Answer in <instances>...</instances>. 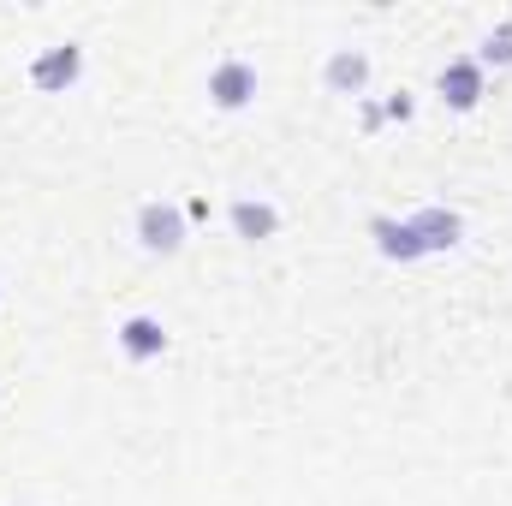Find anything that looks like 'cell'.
<instances>
[{
	"label": "cell",
	"instance_id": "6da1fadb",
	"mask_svg": "<svg viewBox=\"0 0 512 506\" xmlns=\"http://www.w3.org/2000/svg\"><path fill=\"white\" fill-rule=\"evenodd\" d=\"M185 209L179 203H161V197H149V203H137V221H131V233H137V245L149 256H179L185 251Z\"/></svg>",
	"mask_w": 512,
	"mask_h": 506
},
{
	"label": "cell",
	"instance_id": "7a4b0ae2",
	"mask_svg": "<svg viewBox=\"0 0 512 506\" xmlns=\"http://www.w3.org/2000/svg\"><path fill=\"white\" fill-rule=\"evenodd\" d=\"M78 78H84V48H78V42L42 48V54H36V66H30V84H36L42 96H66Z\"/></svg>",
	"mask_w": 512,
	"mask_h": 506
},
{
	"label": "cell",
	"instance_id": "3957f363",
	"mask_svg": "<svg viewBox=\"0 0 512 506\" xmlns=\"http://www.w3.org/2000/svg\"><path fill=\"white\" fill-rule=\"evenodd\" d=\"M209 102H215V108H227V114L251 108V102H256V66H251V60H221V66L209 72Z\"/></svg>",
	"mask_w": 512,
	"mask_h": 506
},
{
	"label": "cell",
	"instance_id": "277c9868",
	"mask_svg": "<svg viewBox=\"0 0 512 506\" xmlns=\"http://www.w3.org/2000/svg\"><path fill=\"white\" fill-rule=\"evenodd\" d=\"M405 221H411V233H417L423 256L453 251V245L465 239V215H459V209H441V203H429V209H417V215H405Z\"/></svg>",
	"mask_w": 512,
	"mask_h": 506
},
{
	"label": "cell",
	"instance_id": "5b68a950",
	"mask_svg": "<svg viewBox=\"0 0 512 506\" xmlns=\"http://www.w3.org/2000/svg\"><path fill=\"white\" fill-rule=\"evenodd\" d=\"M114 346H120L126 364H155L167 352V328H161V316H126L114 328Z\"/></svg>",
	"mask_w": 512,
	"mask_h": 506
},
{
	"label": "cell",
	"instance_id": "8992f818",
	"mask_svg": "<svg viewBox=\"0 0 512 506\" xmlns=\"http://www.w3.org/2000/svg\"><path fill=\"white\" fill-rule=\"evenodd\" d=\"M441 102L459 108V114H471L483 102V66H477V54H459V60L441 66Z\"/></svg>",
	"mask_w": 512,
	"mask_h": 506
},
{
	"label": "cell",
	"instance_id": "52a82bcc",
	"mask_svg": "<svg viewBox=\"0 0 512 506\" xmlns=\"http://www.w3.org/2000/svg\"><path fill=\"white\" fill-rule=\"evenodd\" d=\"M322 84L334 90V96H364L370 90V54H358V48H334L328 54V66H322Z\"/></svg>",
	"mask_w": 512,
	"mask_h": 506
},
{
	"label": "cell",
	"instance_id": "ba28073f",
	"mask_svg": "<svg viewBox=\"0 0 512 506\" xmlns=\"http://www.w3.org/2000/svg\"><path fill=\"white\" fill-rule=\"evenodd\" d=\"M227 221H233V233H239L245 245H262V239L280 233V209H274L268 197H239V203L227 209Z\"/></svg>",
	"mask_w": 512,
	"mask_h": 506
},
{
	"label": "cell",
	"instance_id": "9c48e42d",
	"mask_svg": "<svg viewBox=\"0 0 512 506\" xmlns=\"http://www.w3.org/2000/svg\"><path fill=\"white\" fill-rule=\"evenodd\" d=\"M376 251L387 256V262H417L423 256V245H417V233H411V221H393V215H376Z\"/></svg>",
	"mask_w": 512,
	"mask_h": 506
},
{
	"label": "cell",
	"instance_id": "30bf717a",
	"mask_svg": "<svg viewBox=\"0 0 512 506\" xmlns=\"http://www.w3.org/2000/svg\"><path fill=\"white\" fill-rule=\"evenodd\" d=\"M477 66L489 72V66H512V18H501L489 36H483V48H477Z\"/></svg>",
	"mask_w": 512,
	"mask_h": 506
},
{
	"label": "cell",
	"instance_id": "8fae6325",
	"mask_svg": "<svg viewBox=\"0 0 512 506\" xmlns=\"http://www.w3.org/2000/svg\"><path fill=\"white\" fill-rule=\"evenodd\" d=\"M382 120H411V96H405V90H393V96H387Z\"/></svg>",
	"mask_w": 512,
	"mask_h": 506
},
{
	"label": "cell",
	"instance_id": "7c38bea8",
	"mask_svg": "<svg viewBox=\"0 0 512 506\" xmlns=\"http://www.w3.org/2000/svg\"><path fill=\"white\" fill-rule=\"evenodd\" d=\"M185 221H209V197H191L185 203Z\"/></svg>",
	"mask_w": 512,
	"mask_h": 506
}]
</instances>
